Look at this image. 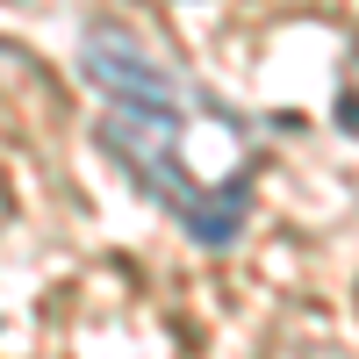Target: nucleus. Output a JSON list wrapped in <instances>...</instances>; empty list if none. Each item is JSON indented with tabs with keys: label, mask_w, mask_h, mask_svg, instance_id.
I'll use <instances>...</instances> for the list:
<instances>
[{
	"label": "nucleus",
	"mask_w": 359,
	"mask_h": 359,
	"mask_svg": "<svg viewBox=\"0 0 359 359\" xmlns=\"http://www.w3.org/2000/svg\"><path fill=\"white\" fill-rule=\"evenodd\" d=\"M338 130L359 137V36H352V50H345V72H338Z\"/></svg>",
	"instance_id": "obj_3"
},
{
	"label": "nucleus",
	"mask_w": 359,
	"mask_h": 359,
	"mask_svg": "<svg viewBox=\"0 0 359 359\" xmlns=\"http://www.w3.org/2000/svg\"><path fill=\"white\" fill-rule=\"evenodd\" d=\"M201 101L187 108H108L101 115V151L123 165L158 208H172V223L194 237V245L223 252L245 237L252 223V180H208L194 172V151H187V130H194Z\"/></svg>",
	"instance_id": "obj_1"
},
{
	"label": "nucleus",
	"mask_w": 359,
	"mask_h": 359,
	"mask_svg": "<svg viewBox=\"0 0 359 359\" xmlns=\"http://www.w3.org/2000/svg\"><path fill=\"white\" fill-rule=\"evenodd\" d=\"M79 72L94 94H108V108H187L201 101L165 57L144 50V36H130L123 22H86L79 36Z\"/></svg>",
	"instance_id": "obj_2"
}]
</instances>
